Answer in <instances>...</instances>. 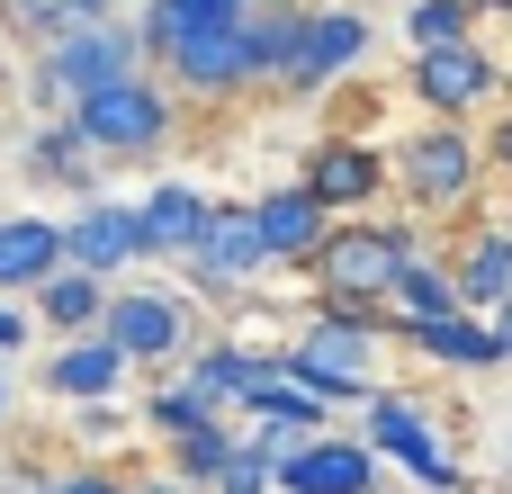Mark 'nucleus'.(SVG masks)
Here are the masks:
<instances>
[{
    "label": "nucleus",
    "instance_id": "21",
    "mask_svg": "<svg viewBox=\"0 0 512 494\" xmlns=\"http://www.w3.org/2000/svg\"><path fill=\"white\" fill-rule=\"evenodd\" d=\"M450 270H459V297H468V315H495V306L512 297V216L468 225V243L450 252Z\"/></svg>",
    "mask_w": 512,
    "mask_h": 494
},
{
    "label": "nucleus",
    "instance_id": "16",
    "mask_svg": "<svg viewBox=\"0 0 512 494\" xmlns=\"http://www.w3.org/2000/svg\"><path fill=\"white\" fill-rule=\"evenodd\" d=\"M63 252H72L81 270H99V279L153 270V261H144V216H135L126 198H81V207L63 216Z\"/></svg>",
    "mask_w": 512,
    "mask_h": 494
},
{
    "label": "nucleus",
    "instance_id": "1",
    "mask_svg": "<svg viewBox=\"0 0 512 494\" xmlns=\"http://www.w3.org/2000/svg\"><path fill=\"white\" fill-rule=\"evenodd\" d=\"M387 342H396V315H387V306L315 297L306 324L279 342V369H288L306 396H324L333 414H360V405L378 396V351H387Z\"/></svg>",
    "mask_w": 512,
    "mask_h": 494
},
{
    "label": "nucleus",
    "instance_id": "15",
    "mask_svg": "<svg viewBox=\"0 0 512 494\" xmlns=\"http://www.w3.org/2000/svg\"><path fill=\"white\" fill-rule=\"evenodd\" d=\"M252 225H261V243H270V270H315V252H324V234L342 225L306 180H279V189H261L252 198Z\"/></svg>",
    "mask_w": 512,
    "mask_h": 494
},
{
    "label": "nucleus",
    "instance_id": "19",
    "mask_svg": "<svg viewBox=\"0 0 512 494\" xmlns=\"http://www.w3.org/2000/svg\"><path fill=\"white\" fill-rule=\"evenodd\" d=\"M18 171H27L36 189H63L72 207H81V198H99V153H90V135H81L72 117H45V126L27 135Z\"/></svg>",
    "mask_w": 512,
    "mask_h": 494
},
{
    "label": "nucleus",
    "instance_id": "7",
    "mask_svg": "<svg viewBox=\"0 0 512 494\" xmlns=\"http://www.w3.org/2000/svg\"><path fill=\"white\" fill-rule=\"evenodd\" d=\"M387 468H405L423 494H468V468L450 459V423L423 405V396H396V387H378L369 405H360V423H351Z\"/></svg>",
    "mask_w": 512,
    "mask_h": 494
},
{
    "label": "nucleus",
    "instance_id": "2",
    "mask_svg": "<svg viewBox=\"0 0 512 494\" xmlns=\"http://www.w3.org/2000/svg\"><path fill=\"white\" fill-rule=\"evenodd\" d=\"M63 117L90 135V153H99V162H153V153L180 135V90L162 81V63H135V72H117V81L81 90Z\"/></svg>",
    "mask_w": 512,
    "mask_h": 494
},
{
    "label": "nucleus",
    "instance_id": "11",
    "mask_svg": "<svg viewBox=\"0 0 512 494\" xmlns=\"http://www.w3.org/2000/svg\"><path fill=\"white\" fill-rule=\"evenodd\" d=\"M405 90H414L423 117H477V108L504 99V63H495L477 36H468V45H423L414 72H405Z\"/></svg>",
    "mask_w": 512,
    "mask_h": 494
},
{
    "label": "nucleus",
    "instance_id": "32",
    "mask_svg": "<svg viewBox=\"0 0 512 494\" xmlns=\"http://www.w3.org/2000/svg\"><path fill=\"white\" fill-rule=\"evenodd\" d=\"M36 333H45V324H36V297H0V360H9V369L27 360Z\"/></svg>",
    "mask_w": 512,
    "mask_h": 494
},
{
    "label": "nucleus",
    "instance_id": "36",
    "mask_svg": "<svg viewBox=\"0 0 512 494\" xmlns=\"http://www.w3.org/2000/svg\"><path fill=\"white\" fill-rule=\"evenodd\" d=\"M486 324H495V342H504V369H512V297L495 306V315H486Z\"/></svg>",
    "mask_w": 512,
    "mask_h": 494
},
{
    "label": "nucleus",
    "instance_id": "37",
    "mask_svg": "<svg viewBox=\"0 0 512 494\" xmlns=\"http://www.w3.org/2000/svg\"><path fill=\"white\" fill-rule=\"evenodd\" d=\"M9 405H18V378H9V360H0V423H9Z\"/></svg>",
    "mask_w": 512,
    "mask_h": 494
},
{
    "label": "nucleus",
    "instance_id": "25",
    "mask_svg": "<svg viewBox=\"0 0 512 494\" xmlns=\"http://www.w3.org/2000/svg\"><path fill=\"white\" fill-rule=\"evenodd\" d=\"M252 0H144L135 9V36H144V54L162 63L180 36H198V27H225V18H243Z\"/></svg>",
    "mask_w": 512,
    "mask_h": 494
},
{
    "label": "nucleus",
    "instance_id": "20",
    "mask_svg": "<svg viewBox=\"0 0 512 494\" xmlns=\"http://www.w3.org/2000/svg\"><path fill=\"white\" fill-rule=\"evenodd\" d=\"M135 216H144V261H189V243L207 234L216 198H207L198 180H153V189L135 198Z\"/></svg>",
    "mask_w": 512,
    "mask_h": 494
},
{
    "label": "nucleus",
    "instance_id": "22",
    "mask_svg": "<svg viewBox=\"0 0 512 494\" xmlns=\"http://www.w3.org/2000/svg\"><path fill=\"white\" fill-rule=\"evenodd\" d=\"M108 288L117 279H99V270H81V261H63L45 288H36V324L63 342V333H99L108 324Z\"/></svg>",
    "mask_w": 512,
    "mask_h": 494
},
{
    "label": "nucleus",
    "instance_id": "38",
    "mask_svg": "<svg viewBox=\"0 0 512 494\" xmlns=\"http://www.w3.org/2000/svg\"><path fill=\"white\" fill-rule=\"evenodd\" d=\"M477 18H504V27H512V0H477Z\"/></svg>",
    "mask_w": 512,
    "mask_h": 494
},
{
    "label": "nucleus",
    "instance_id": "14",
    "mask_svg": "<svg viewBox=\"0 0 512 494\" xmlns=\"http://www.w3.org/2000/svg\"><path fill=\"white\" fill-rule=\"evenodd\" d=\"M126 378H135V360H126L108 333H63V342L36 360V387H45L54 405H108V396H126Z\"/></svg>",
    "mask_w": 512,
    "mask_h": 494
},
{
    "label": "nucleus",
    "instance_id": "12",
    "mask_svg": "<svg viewBox=\"0 0 512 494\" xmlns=\"http://www.w3.org/2000/svg\"><path fill=\"white\" fill-rule=\"evenodd\" d=\"M297 180H306L333 216H369V207L396 189V162H387V144H360V135H315Z\"/></svg>",
    "mask_w": 512,
    "mask_h": 494
},
{
    "label": "nucleus",
    "instance_id": "4",
    "mask_svg": "<svg viewBox=\"0 0 512 494\" xmlns=\"http://www.w3.org/2000/svg\"><path fill=\"white\" fill-rule=\"evenodd\" d=\"M423 252V225L414 216H342L333 234H324V252H315V297H342V306H387L396 297V279H405V261Z\"/></svg>",
    "mask_w": 512,
    "mask_h": 494
},
{
    "label": "nucleus",
    "instance_id": "27",
    "mask_svg": "<svg viewBox=\"0 0 512 494\" xmlns=\"http://www.w3.org/2000/svg\"><path fill=\"white\" fill-rule=\"evenodd\" d=\"M207 494H279V441H270L261 423L234 432V450H225V468H216Z\"/></svg>",
    "mask_w": 512,
    "mask_h": 494
},
{
    "label": "nucleus",
    "instance_id": "23",
    "mask_svg": "<svg viewBox=\"0 0 512 494\" xmlns=\"http://www.w3.org/2000/svg\"><path fill=\"white\" fill-rule=\"evenodd\" d=\"M468 297H459V270L441 261V252H414L405 261V279H396V297H387V315H396V342L414 333V324H441V315H459Z\"/></svg>",
    "mask_w": 512,
    "mask_h": 494
},
{
    "label": "nucleus",
    "instance_id": "39",
    "mask_svg": "<svg viewBox=\"0 0 512 494\" xmlns=\"http://www.w3.org/2000/svg\"><path fill=\"white\" fill-rule=\"evenodd\" d=\"M504 99H512V72H504Z\"/></svg>",
    "mask_w": 512,
    "mask_h": 494
},
{
    "label": "nucleus",
    "instance_id": "28",
    "mask_svg": "<svg viewBox=\"0 0 512 494\" xmlns=\"http://www.w3.org/2000/svg\"><path fill=\"white\" fill-rule=\"evenodd\" d=\"M234 432H243L234 414H216V423L180 432V441H171V477H189V486L207 494V486H216V468H225V450H234Z\"/></svg>",
    "mask_w": 512,
    "mask_h": 494
},
{
    "label": "nucleus",
    "instance_id": "40",
    "mask_svg": "<svg viewBox=\"0 0 512 494\" xmlns=\"http://www.w3.org/2000/svg\"><path fill=\"white\" fill-rule=\"evenodd\" d=\"M0 477H9V468H0Z\"/></svg>",
    "mask_w": 512,
    "mask_h": 494
},
{
    "label": "nucleus",
    "instance_id": "6",
    "mask_svg": "<svg viewBox=\"0 0 512 494\" xmlns=\"http://www.w3.org/2000/svg\"><path fill=\"white\" fill-rule=\"evenodd\" d=\"M135 369H171V360H189L198 351V297H189V279H117L108 288V324H99Z\"/></svg>",
    "mask_w": 512,
    "mask_h": 494
},
{
    "label": "nucleus",
    "instance_id": "8",
    "mask_svg": "<svg viewBox=\"0 0 512 494\" xmlns=\"http://www.w3.org/2000/svg\"><path fill=\"white\" fill-rule=\"evenodd\" d=\"M162 81L189 99V108H225L243 90H261V45H252V9L225 18V27H198L162 54Z\"/></svg>",
    "mask_w": 512,
    "mask_h": 494
},
{
    "label": "nucleus",
    "instance_id": "33",
    "mask_svg": "<svg viewBox=\"0 0 512 494\" xmlns=\"http://www.w3.org/2000/svg\"><path fill=\"white\" fill-rule=\"evenodd\" d=\"M45 494H126V477H108V468H54Z\"/></svg>",
    "mask_w": 512,
    "mask_h": 494
},
{
    "label": "nucleus",
    "instance_id": "26",
    "mask_svg": "<svg viewBox=\"0 0 512 494\" xmlns=\"http://www.w3.org/2000/svg\"><path fill=\"white\" fill-rule=\"evenodd\" d=\"M306 18H315V0H252V45H261V90H279V72L297 63V45H306Z\"/></svg>",
    "mask_w": 512,
    "mask_h": 494
},
{
    "label": "nucleus",
    "instance_id": "29",
    "mask_svg": "<svg viewBox=\"0 0 512 494\" xmlns=\"http://www.w3.org/2000/svg\"><path fill=\"white\" fill-rule=\"evenodd\" d=\"M477 36V0H414L405 9V45H468Z\"/></svg>",
    "mask_w": 512,
    "mask_h": 494
},
{
    "label": "nucleus",
    "instance_id": "31",
    "mask_svg": "<svg viewBox=\"0 0 512 494\" xmlns=\"http://www.w3.org/2000/svg\"><path fill=\"white\" fill-rule=\"evenodd\" d=\"M0 27H9V36H27V45H45V36H63V27H72V0H0Z\"/></svg>",
    "mask_w": 512,
    "mask_h": 494
},
{
    "label": "nucleus",
    "instance_id": "13",
    "mask_svg": "<svg viewBox=\"0 0 512 494\" xmlns=\"http://www.w3.org/2000/svg\"><path fill=\"white\" fill-rule=\"evenodd\" d=\"M378 486H387V459L360 432H315V441L279 450V494H378Z\"/></svg>",
    "mask_w": 512,
    "mask_h": 494
},
{
    "label": "nucleus",
    "instance_id": "10",
    "mask_svg": "<svg viewBox=\"0 0 512 494\" xmlns=\"http://www.w3.org/2000/svg\"><path fill=\"white\" fill-rule=\"evenodd\" d=\"M369 45H378V27H369V9H360V0H315L306 45H297V63L279 72V90H288V99H315V90H333L342 72H360V63H369Z\"/></svg>",
    "mask_w": 512,
    "mask_h": 494
},
{
    "label": "nucleus",
    "instance_id": "9",
    "mask_svg": "<svg viewBox=\"0 0 512 494\" xmlns=\"http://www.w3.org/2000/svg\"><path fill=\"white\" fill-rule=\"evenodd\" d=\"M261 270H270V243H261V225H252V198H243V207H225V198H216L207 234H198V243H189V261H180L189 297L234 306V297H252V279H261Z\"/></svg>",
    "mask_w": 512,
    "mask_h": 494
},
{
    "label": "nucleus",
    "instance_id": "30",
    "mask_svg": "<svg viewBox=\"0 0 512 494\" xmlns=\"http://www.w3.org/2000/svg\"><path fill=\"white\" fill-rule=\"evenodd\" d=\"M198 423H216V405H207L189 378H171V387H153V396H144V432L180 441V432H198Z\"/></svg>",
    "mask_w": 512,
    "mask_h": 494
},
{
    "label": "nucleus",
    "instance_id": "35",
    "mask_svg": "<svg viewBox=\"0 0 512 494\" xmlns=\"http://www.w3.org/2000/svg\"><path fill=\"white\" fill-rule=\"evenodd\" d=\"M126 494H198V486H189V477H171V468H162V477H126Z\"/></svg>",
    "mask_w": 512,
    "mask_h": 494
},
{
    "label": "nucleus",
    "instance_id": "34",
    "mask_svg": "<svg viewBox=\"0 0 512 494\" xmlns=\"http://www.w3.org/2000/svg\"><path fill=\"white\" fill-rule=\"evenodd\" d=\"M486 162H495V171H504V180H512V99H504V117L486 126Z\"/></svg>",
    "mask_w": 512,
    "mask_h": 494
},
{
    "label": "nucleus",
    "instance_id": "3",
    "mask_svg": "<svg viewBox=\"0 0 512 494\" xmlns=\"http://www.w3.org/2000/svg\"><path fill=\"white\" fill-rule=\"evenodd\" d=\"M387 162H396V198L414 207V216H459V207H477V189H486V135H468V117H423L414 135H396L387 144Z\"/></svg>",
    "mask_w": 512,
    "mask_h": 494
},
{
    "label": "nucleus",
    "instance_id": "5",
    "mask_svg": "<svg viewBox=\"0 0 512 494\" xmlns=\"http://www.w3.org/2000/svg\"><path fill=\"white\" fill-rule=\"evenodd\" d=\"M135 63H153V54H144V36H135V18L63 27V36H45V45H36V63H27L18 99H27L36 117H63L81 90H99V81H117V72H135Z\"/></svg>",
    "mask_w": 512,
    "mask_h": 494
},
{
    "label": "nucleus",
    "instance_id": "18",
    "mask_svg": "<svg viewBox=\"0 0 512 494\" xmlns=\"http://www.w3.org/2000/svg\"><path fill=\"white\" fill-rule=\"evenodd\" d=\"M63 261H72L63 252V216H36V207L0 216V297H36Z\"/></svg>",
    "mask_w": 512,
    "mask_h": 494
},
{
    "label": "nucleus",
    "instance_id": "24",
    "mask_svg": "<svg viewBox=\"0 0 512 494\" xmlns=\"http://www.w3.org/2000/svg\"><path fill=\"white\" fill-rule=\"evenodd\" d=\"M405 351H423L432 369H504V342H495V324L486 315H441V324H414L405 333Z\"/></svg>",
    "mask_w": 512,
    "mask_h": 494
},
{
    "label": "nucleus",
    "instance_id": "17",
    "mask_svg": "<svg viewBox=\"0 0 512 494\" xmlns=\"http://www.w3.org/2000/svg\"><path fill=\"white\" fill-rule=\"evenodd\" d=\"M180 378H189L216 414H243V405L279 378V351H261V342H243V333H216V342H198V351L180 360Z\"/></svg>",
    "mask_w": 512,
    "mask_h": 494
}]
</instances>
